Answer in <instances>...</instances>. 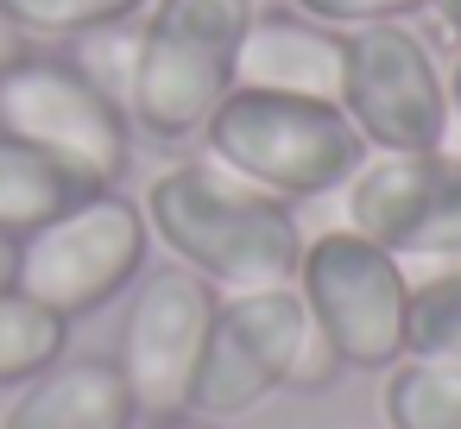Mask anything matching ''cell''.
<instances>
[{
  "mask_svg": "<svg viewBox=\"0 0 461 429\" xmlns=\"http://www.w3.org/2000/svg\"><path fill=\"white\" fill-rule=\"evenodd\" d=\"M259 0H152L140 13V58L127 83L133 133L158 146L203 139L209 114L234 89V51Z\"/></svg>",
  "mask_w": 461,
  "mask_h": 429,
  "instance_id": "2",
  "label": "cell"
},
{
  "mask_svg": "<svg viewBox=\"0 0 461 429\" xmlns=\"http://www.w3.org/2000/svg\"><path fill=\"white\" fill-rule=\"evenodd\" d=\"M64 353H70V322L64 316H51L26 290H0V391L39 379Z\"/></svg>",
  "mask_w": 461,
  "mask_h": 429,
  "instance_id": "15",
  "label": "cell"
},
{
  "mask_svg": "<svg viewBox=\"0 0 461 429\" xmlns=\"http://www.w3.org/2000/svg\"><path fill=\"white\" fill-rule=\"evenodd\" d=\"M26 51H32V39H26V32L7 20V13H0V70H7V64H20Z\"/></svg>",
  "mask_w": 461,
  "mask_h": 429,
  "instance_id": "21",
  "label": "cell"
},
{
  "mask_svg": "<svg viewBox=\"0 0 461 429\" xmlns=\"http://www.w3.org/2000/svg\"><path fill=\"white\" fill-rule=\"evenodd\" d=\"M291 13L316 20V26H335V32H354V26H385V20H417L429 13V0H285Z\"/></svg>",
  "mask_w": 461,
  "mask_h": 429,
  "instance_id": "19",
  "label": "cell"
},
{
  "mask_svg": "<svg viewBox=\"0 0 461 429\" xmlns=\"http://www.w3.org/2000/svg\"><path fill=\"white\" fill-rule=\"evenodd\" d=\"M448 139H455V152H461V51H455V64H448Z\"/></svg>",
  "mask_w": 461,
  "mask_h": 429,
  "instance_id": "22",
  "label": "cell"
},
{
  "mask_svg": "<svg viewBox=\"0 0 461 429\" xmlns=\"http://www.w3.org/2000/svg\"><path fill=\"white\" fill-rule=\"evenodd\" d=\"M20 278V234H0V290H14Z\"/></svg>",
  "mask_w": 461,
  "mask_h": 429,
  "instance_id": "23",
  "label": "cell"
},
{
  "mask_svg": "<svg viewBox=\"0 0 461 429\" xmlns=\"http://www.w3.org/2000/svg\"><path fill=\"white\" fill-rule=\"evenodd\" d=\"M429 13L442 20V32H455V39H461V0H429Z\"/></svg>",
  "mask_w": 461,
  "mask_h": 429,
  "instance_id": "24",
  "label": "cell"
},
{
  "mask_svg": "<svg viewBox=\"0 0 461 429\" xmlns=\"http://www.w3.org/2000/svg\"><path fill=\"white\" fill-rule=\"evenodd\" d=\"M133 58H140V20L77 39V70H83L89 83H102L121 108H127V83H133Z\"/></svg>",
  "mask_w": 461,
  "mask_h": 429,
  "instance_id": "18",
  "label": "cell"
},
{
  "mask_svg": "<svg viewBox=\"0 0 461 429\" xmlns=\"http://www.w3.org/2000/svg\"><path fill=\"white\" fill-rule=\"evenodd\" d=\"M140 209H146L152 240L177 265L209 278L215 290H259V284L297 278L303 228H297L291 202L253 190L247 177L221 171L215 158L165 165L146 183Z\"/></svg>",
  "mask_w": 461,
  "mask_h": 429,
  "instance_id": "1",
  "label": "cell"
},
{
  "mask_svg": "<svg viewBox=\"0 0 461 429\" xmlns=\"http://www.w3.org/2000/svg\"><path fill=\"white\" fill-rule=\"evenodd\" d=\"M152 0H0V13H7L26 39H89V32H108V26H133Z\"/></svg>",
  "mask_w": 461,
  "mask_h": 429,
  "instance_id": "16",
  "label": "cell"
},
{
  "mask_svg": "<svg viewBox=\"0 0 461 429\" xmlns=\"http://www.w3.org/2000/svg\"><path fill=\"white\" fill-rule=\"evenodd\" d=\"M335 108L366 152H442L448 146V70L411 20L341 32Z\"/></svg>",
  "mask_w": 461,
  "mask_h": 429,
  "instance_id": "8",
  "label": "cell"
},
{
  "mask_svg": "<svg viewBox=\"0 0 461 429\" xmlns=\"http://www.w3.org/2000/svg\"><path fill=\"white\" fill-rule=\"evenodd\" d=\"M203 146L221 171L247 177L278 202L329 196L366 158V139L348 127L335 102L272 95V89H228V102L203 127Z\"/></svg>",
  "mask_w": 461,
  "mask_h": 429,
  "instance_id": "3",
  "label": "cell"
},
{
  "mask_svg": "<svg viewBox=\"0 0 461 429\" xmlns=\"http://www.w3.org/2000/svg\"><path fill=\"white\" fill-rule=\"evenodd\" d=\"M234 89H272V95H310L335 102L341 95V32L316 26L291 7L253 13L240 51H234Z\"/></svg>",
  "mask_w": 461,
  "mask_h": 429,
  "instance_id": "11",
  "label": "cell"
},
{
  "mask_svg": "<svg viewBox=\"0 0 461 429\" xmlns=\"http://www.w3.org/2000/svg\"><path fill=\"white\" fill-rule=\"evenodd\" d=\"M341 209V228L385 246L411 284L461 278V152H366Z\"/></svg>",
  "mask_w": 461,
  "mask_h": 429,
  "instance_id": "7",
  "label": "cell"
},
{
  "mask_svg": "<svg viewBox=\"0 0 461 429\" xmlns=\"http://www.w3.org/2000/svg\"><path fill=\"white\" fill-rule=\"evenodd\" d=\"M303 297L297 284H259V290H221L196 379H190V404L184 416L203 423H228L259 410L272 391L291 385L297 366V341H303Z\"/></svg>",
  "mask_w": 461,
  "mask_h": 429,
  "instance_id": "9",
  "label": "cell"
},
{
  "mask_svg": "<svg viewBox=\"0 0 461 429\" xmlns=\"http://www.w3.org/2000/svg\"><path fill=\"white\" fill-rule=\"evenodd\" d=\"M385 429H461V360L404 353L379 391Z\"/></svg>",
  "mask_w": 461,
  "mask_h": 429,
  "instance_id": "14",
  "label": "cell"
},
{
  "mask_svg": "<svg viewBox=\"0 0 461 429\" xmlns=\"http://www.w3.org/2000/svg\"><path fill=\"white\" fill-rule=\"evenodd\" d=\"M404 353H417V360H461V278L411 284Z\"/></svg>",
  "mask_w": 461,
  "mask_h": 429,
  "instance_id": "17",
  "label": "cell"
},
{
  "mask_svg": "<svg viewBox=\"0 0 461 429\" xmlns=\"http://www.w3.org/2000/svg\"><path fill=\"white\" fill-rule=\"evenodd\" d=\"M89 190L64 165H51L32 146H20L14 133H0V234H32V228H45L51 215H64Z\"/></svg>",
  "mask_w": 461,
  "mask_h": 429,
  "instance_id": "13",
  "label": "cell"
},
{
  "mask_svg": "<svg viewBox=\"0 0 461 429\" xmlns=\"http://www.w3.org/2000/svg\"><path fill=\"white\" fill-rule=\"evenodd\" d=\"M221 290L209 278H196L190 265H158L140 272L133 303L121 316V341H114V366L140 404V416H184L190 404V379L209 341Z\"/></svg>",
  "mask_w": 461,
  "mask_h": 429,
  "instance_id": "10",
  "label": "cell"
},
{
  "mask_svg": "<svg viewBox=\"0 0 461 429\" xmlns=\"http://www.w3.org/2000/svg\"><path fill=\"white\" fill-rule=\"evenodd\" d=\"M146 253H152L146 209L121 190H89L83 202H70L45 228L20 234L14 290H26L32 303H45L51 316H64L77 328L83 316L108 309L121 290L140 284Z\"/></svg>",
  "mask_w": 461,
  "mask_h": 429,
  "instance_id": "5",
  "label": "cell"
},
{
  "mask_svg": "<svg viewBox=\"0 0 461 429\" xmlns=\"http://www.w3.org/2000/svg\"><path fill=\"white\" fill-rule=\"evenodd\" d=\"M0 133L64 165L83 190H121L133 158V121L127 108L77 70V58L26 51L0 70Z\"/></svg>",
  "mask_w": 461,
  "mask_h": 429,
  "instance_id": "6",
  "label": "cell"
},
{
  "mask_svg": "<svg viewBox=\"0 0 461 429\" xmlns=\"http://www.w3.org/2000/svg\"><path fill=\"white\" fill-rule=\"evenodd\" d=\"M297 297L341 372H392L411 328V272L354 228H329L297 253Z\"/></svg>",
  "mask_w": 461,
  "mask_h": 429,
  "instance_id": "4",
  "label": "cell"
},
{
  "mask_svg": "<svg viewBox=\"0 0 461 429\" xmlns=\"http://www.w3.org/2000/svg\"><path fill=\"white\" fill-rule=\"evenodd\" d=\"M140 404L114 366V353H64L39 379H26L0 416V429H133Z\"/></svg>",
  "mask_w": 461,
  "mask_h": 429,
  "instance_id": "12",
  "label": "cell"
},
{
  "mask_svg": "<svg viewBox=\"0 0 461 429\" xmlns=\"http://www.w3.org/2000/svg\"><path fill=\"white\" fill-rule=\"evenodd\" d=\"M341 372V360H335V347L303 322V341H297V366H291V391H322L329 379Z\"/></svg>",
  "mask_w": 461,
  "mask_h": 429,
  "instance_id": "20",
  "label": "cell"
},
{
  "mask_svg": "<svg viewBox=\"0 0 461 429\" xmlns=\"http://www.w3.org/2000/svg\"><path fill=\"white\" fill-rule=\"evenodd\" d=\"M152 429H215V423H203V416H158Z\"/></svg>",
  "mask_w": 461,
  "mask_h": 429,
  "instance_id": "25",
  "label": "cell"
}]
</instances>
